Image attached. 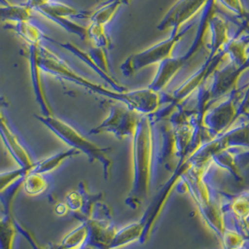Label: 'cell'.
Wrapping results in <instances>:
<instances>
[{"instance_id":"cell-1","label":"cell","mask_w":249,"mask_h":249,"mask_svg":"<svg viewBox=\"0 0 249 249\" xmlns=\"http://www.w3.org/2000/svg\"><path fill=\"white\" fill-rule=\"evenodd\" d=\"M132 139V183L124 203L137 210L147 199L160 158V145L151 115H142Z\"/></svg>"},{"instance_id":"cell-2","label":"cell","mask_w":249,"mask_h":249,"mask_svg":"<svg viewBox=\"0 0 249 249\" xmlns=\"http://www.w3.org/2000/svg\"><path fill=\"white\" fill-rule=\"evenodd\" d=\"M39 67L42 72L50 73L55 77L70 81L79 87L87 88L95 95L123 103L129 109L139 112L142 115H151L157 111L160 104L157 92L150 88L131 92H121L110 90L99 84L93 83L86 77L76 72L62 58L43 44L40 47Z\"/></svg>"},{"instance_id":"cell-3","label":"cell","mask_w":249,"mask_h":249,"mask_svg":"<svg viewBox=\"0 0 249 249\" xmlns=\"http://www.w3.org/2000/svg\"><path fill=\"white\" fill-rule=\"evenodd\" d=\"M35 117L71 148L87 156L91 163L99 162L102 166L104 178L108 179L110 177L112 160L109 153L112 148L100 146L82 134L72 124L56 117L54 114L49 116L35 115Z\"/></svg>"},{"instance_id":"cell-4","label":"cell","mask_w":249,"mask_h":249,"mask_svg":"<svg viewBox=\"0 0 249 249\" xmlns=\"http://www.w3.org/2000/svg\"><path fill=\"white\" fill-rule=\"evenodd\" d=\"M114 102L110 105L107 117L99 125L89 131L90 135L110 133L119 140L133 137L142 115L129 109L123 103Z\"/></svg>"},{"instance_id":"cell-5","label":"cell","mask_w":249,"mask_h":249,"mask_svg":"<svg viewBox=\"0 0 249 249\" xmlns=\"http://www.w3.org/2000/svg\"><path fill=\"white\" fill-rule=\"evenodd\" d=\"M88 239L87 247L93 249H111L112 240L117 229L113 224L110 208L102 202L98 201L87 221Z\"/></svg>"},{"instance_id":"cell-6","label":"cell","mask_w":249,"mask_h":249,"mask_svg":"<svg viewBox=\"0 0 249 249\" xmlns=\"http://www.w3.org/2000/svg\"><path fill=\"white\" fill-rule=\"evenodd\" d=\"M185 33L186 31L177 34L173 33L171 37L160 43H158L146 50L128 56L121 65V71L126 77L132 76L140 70L149 65L163 62L169 58H172L171 55L175 49V44Z\"/></svg>"},{"instance_id":"cell-7","label":"cell","mask_w":249,"mask_h":249,"mask_svg":"<svg viewBox=\"0 0 249 249\" xmlns=\"http://www.w3.org/2000/svg\"><path fill=\"white\" fill-rule=\"evenodd\" d=\"M36 13L60 25L64 29L73 33L84 41H88V26H83L72 22L71 18L88 19L89 13L81 12L62 2L52 1L49 4L37 10Z\"/></svg>"},{"instance_id":"cell-8","label":"cell","mask_w":249,"mask_h":249,"mask_svg":"<svg viewBox=\"0 0 249 249\" xmlns=\"http://www.w3.org/2000/svg\"><path fill=\"white\" fill-rule=\"evenodd\" d=\"M6 103L0 100V138L10 156L16 162L18 167L31 170L34 160L32 159L30 152L22 142L21 138L17 135L13 125L10 124L7 116L4 113Z\"/></svg>"},{"instance_id":"cell-9","label":"cell","mask_w":249,"mask_h":249,"mask_svg":"<svg viewBox=\"0 0 249 249\" xmlns=\"http://www.w3.org/2000/svg\"><path fill=\"white\" fill-rule=\"evenodd\" d=\"M102 199V194H90L85 183L81 182L78 188L71 190L65 199L68 211L72 213L74 217L81 222L87 221L92 215L95 205Z\"/></svg>"},{"instance_id":"cell-10","label":"cell","mask_w":249,"mask_h":249,"mask_svg":"<svg viewBox=\"0 0 249 249\" xmlns=\"http://www.w3.org/2000/svg\"><path fill=\"white\" fill-rule=\"evenodd\" d=\"M208 0H179L166 14L159 28L163 30L166 27H173V33H179V29L184 23L190 20Z\"/></svg>"},{"instance_id":"cell-11","label":"cell","mask_w":249,"mask_h":249,"mask_svg":"<svg viewBox=\"0 0 249 249\" xmlns=\"http://www.w3.org/2000/svg\"><path fill=\"white\" fill-rule=\"evenodd\" d=\"M43 42H36L27 44L28 45V53H29V67L31 72V80L34 94L36 97L37 104L41 111V115L49 116L53 115V112L51 109L49 102L46 98L44 88L41 81V70L39 67V56H40V47Z\"/></svg>"},{"instance_id":"cell-12","label":"cell","mask_w":249,"mask_h":249,"mask_svg":"<svg viewBox=\"0 0 249 249\" xmlns=\"http://www.w3.org/2000/svg\"><path fill=\"white\" fill-rule=\"evenodd\" d=\"M145 231V225L142 219L126 225L117 230L112 240L111 249H119L126 247L135 242L142 244Z\"/></svg>"},{"instance_id":"cell-13","label":"cell","mask_w":249,"mask_h":249,"mask_svg":"<svg viewBox=\"0 0 249 249\" xmlns=\"http://www.w3.org/2000/svg\"><path fill=\"white\" fill-rule=\"evenodd\" d=\"M6 27L13 30L26 44L44 42L47 38L44 31L31 19L12 22L8 24Z\"/></svg>"},{"instance_id":"cell-14","label":"cell","mask_w":249,"mask_h":249,"mask_svg":"<svg viewBox=\"0 0 249 249\" xmlns=\"http://www.w3.org/2000/svg\"><path fill=\"white\" fill-rule=\"evenodd\" d=\"M78 155H80V153L72 148L55 153L48 158L34 162L29 173H36V174L44 175H49L52 172L59 168L66 160L76 157Z\"/></svg>"},{"instance_id":"cell-15","label":"cell","mask_w":249,"mask_h":249,"mask_svg":"<svg viewBox=\"0 0 249 249\" xmlns=\"http://www.w3.org/2000/svg\"><path fill=\"white\" fill-rule=\"evenodd\" d=\"M18 233L13 213L3 211L0 215V249H13L14 240Z\"/></svg>"},{"instance_id":"cell-16","label":"cell","mask_w":249,"mask_h":249,"mask_svg":"<svg viewBox=\"0 0 249 249\" xmlns=\"http://www.w3.org/2000/svg\"><path fill=\"white\" fill-rule=\"evenodd\" d=\"M88 239V225L81 222L56 245V249H82L87 247Z\"/></svg>"},{"instance_id":"cell-17","label":"cell","mask_w":249,"mask_h":249,"mask_svg":"<svg viewBox=\"0 0 249 249\" xmlns=\"http://www.w3.org/2000/svg\"><path fill=\"white\" fill-rule=\"evenodd\" d=\"M121 6L122 4L117 0H107L99 5L95 11L89 13L88 20L90 23L106 26L112 21Z\"/></svg>"},{"instance_id":"cell-18","label":"cell","mask_w":249,"mask_h":249,"mask_svg":"<svg viewBox=\"0 0 249 249\" xmlns=\"http://www.w3.org/2000/svg\"><path fill=\"white\" fill-rule=\"evenodd\" d=\"M49 187V183L44 175L28 173L23 179L22 189L26 195L35 197L42 194Z\"/></svg>"},{"instance_id":"cell-19","label":"cell","mask_w":249,"mask_h":249,"mask_svg":"<svg viewBox=\"0 0 249 249\" xmlns=\"http://www.w3.org/2000/svg\"><path fill=\"white\" fill-rule=\"evenodd\" d=\"M28 173H29V170L20 168V167L8 172L7 171L1 172L0 173V195L15 183L21 181Z\"/></svg>"},{"instance_id":"cell-20","label":"cell","mask_w":249,"mask_h":249,"mask_svg":"<svg viewBox=\"0 0 249 249\" xmlns=\"http://www.w3.org/2000/svg\"><path fill=\"white\" fill-rule=\"evenodd\" d=\"M53 0H26L25 6L32 13H36L37 10L49 4Z\"/></svg>"},{"instance_id":"cell-21","label":"cell","mask_w":249,"mask_h":249,"mask_svg":"<svg viewBox=\"0 0 249 249\" xmlns=\"http://www.w3.org/2000/svg\"><path fill=\"white\" fill-rule=\"evenodd\" d=\"M54 211L58 215H64V214H66L67 213L69 212L68 208H67V206L65 205L64 202L60 203V204H57L54 208Z\"/></svg>"},{"instance_id":"cell-22","label":"cell","mask_w":249,"mask_h":249,"mask_svg":"<svg viewBox=\"0 0 249 249\" xmlns=\"http://www.w3.org/2000/svg\"><path fill=\"white\" fill-rule=\"evenodd\" d=\"M117 1H119L123 5V4H127L130 0H117Z\"/></svg>"},{"instance_id":"cell-23","label":"cell","mask_w":249,"mask_h":249,"mask_svg":"<svg viewBox=\"0 0 249 249\" xmlns=\"http://www.w3.org/2000/svg\"><path fill=\"white\" fill-rule=\"evenodd\" d=\"M90 249V248H88V247H86V248H84V249Z\"/></svg>"}]
</instances>
